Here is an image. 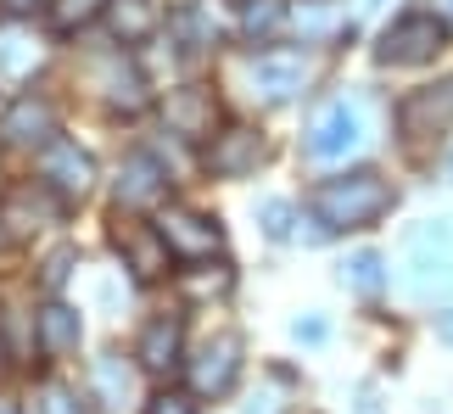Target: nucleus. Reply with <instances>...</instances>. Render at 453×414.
<instances>
[{"mask_svg": "<svg viewBox=\"0 0 453 414\" xmlns=\"http://www.w3.org/2000/svg\"><path fill=\"white\" fill-rule=\"evenodd\" d=\"M180 341H185V319H180V314H157L146 331H141V348H134V358H141L146 375H168L173 364H180Z\"/></svg>", "mask_w": 453, "mask_h": 414, "instance_id": "nucleus-13", "label": "nucleus"}, {"mask_svg": "<svg viewBox=\"0 0 453 414\" xmlns=\"http://www.w3.org/2000/svg\"><path fill=\"white\" fill-rule=\"evenodd\" d=\"M286 403H280V392H264L257 403H247V414H280Z\"/></svg>", "mask_w": 453, "mask_h": 414, "instance_id": "nucleus-31", "label": "nucleus"}, {"mask_svg": "<svg viewBox=\"0 0 453 414\" xmlns=\"http://www.w3.org/2000/svg\"><path fill=\"white\" fill-rule=\"evenodd\" d=\"M0 414H17V409H12V403H0Z\"/></svg>", "mask_w": 453, "mask_h": 414, "instance_id": "nucleus-34", "label": "nucleus"}, {"mask_svg": "<svg viewBox=\"0 0 453 414\" xmlns=\"http://www.w3.org/2000/svg\"><path fill=\"white\" fill-rule=\"evenodd\" d=\"M96 79L107 84V101H112V107H124V112H141V107H146V84H141V73H134V67H124L118 57L96 62Z\"/></svg>", "mask_w": 453, "mask_h": 414, "instance_id": "nucleus-19", "label": "nucleus"}, {"mask_svg": "<svg viewBox=\"0 0 453 414\" xmlns=\"http://www.w3.org/2000/svg\"><path fill=\"white\" fill-rule=\"evenodd\" d=\"M342 280L353 286V291H364V297H375V291L387 286V274H380V257L375 252H358V257H347V264H342Z\"/></svg>", "mask_w": 453, "mask_h": 414, "instance_id": "nucleus-20", "label": "nucleus"}, {"mask_svg": "<svg viewBox=\"0 0 453 414\" xmlns=\"http://www.w3.org/2000/svg\"><path fill=\"white\" fill-rule=\"evenodd\" d=\"M79 336H84L79 308H67V303H45V308H40V348H45L50 358L73 353V348H79Z\"/></svg>", "mask_w": 453, "mask_h": 414, "instance_id": "nucleus-17", "label": "nucleus"}, {"mask_svg": "<svg viewBox=\"0 0 453 414\" xmlns=\"http://www.w3.org/2000/svg\"><path fill=\"white\" fill-rule=\"evenodd\" d=\"M224 286H230V269H213L202 280H190V291H224Z\"/></svg>", "mask_w": 453, "mask_h": 414, "instance_id": "nucleus-30", "label": "nucleus"}, {"mask_svg": "<svg viewBox=\"0 0 453 414\" xmlns=\"http://www.w3.org/2000/svg\"><path fill=\"white\" fill-rule=\"evenodd\" d=\"M448 124H453V79L403 101V134H414V141H420V134H437Z\"/></svg>", "mask_w": 453, "mask_h": 414, "instance_id": "nucleus-15", "label": "nucleus"}, {"mask_svg": "<svg viewBox=\"0 0 453 414\" xmlns=\"http://www.w3.org/2000/svg\"><path fill=\"white\" fill-rule=\"evenodd\" d=\"M387 207H392V185L380 174H370V168L325 180L319 191H313V218H319L325 230H364V224H375Z\"/></svg>", "mask_w": 453, "mask_h": 414, "instance_id": "nucleus-1", "label": "nucleus"}, {"mask_svg": "<svg viewBox=\"0 0 453 414\" xmlns=\"http://www.w3.org/2000/svg\"><path fill=\"white\" fill-rule=\"evenodd\" d=\"M257 157H264V141H257L252 129H224V134H213V146H207V174L241 180V174L257 168Z\"/></svg>", "mask_w": 453, "mask_h": 414, "instance_id": "nucleus-12", "label": "nucleus"}, {"mask_svg": "<svg viewBox=\"0 0 453 414\" xmlns=\"http://www.w3.org/2000/svg\"><path fill=\"white\" fill-rule=\"evenodd\" d=\"M40 185H45V191H57L62 202H84V196H90V185H96L90 151H79L73 141L40 146Z\"/></svg>", "mask_w": 453, "mask_h": 414, "instance_id": "nucleus-6", "label": "nucleus"}, {"mask_svg": "<svg viewBox=\"0 0 453 414\" xmlns=\"http://www.w3.org/2000/svg\"><path fill=\"white\" fill-rule=\"evenodd\" d=\"M112 247L124 252V264L134 269V280H163L168 274V241L157 224H141V218H124V207H118V218H112Z\"/></svg>", "mask_w": 453, "mask_h": 414, "instance_id": "nucleus-5", "label": "nucleus"}, {"mask_svg": "<svg viewBox=\"0 0 453 414\" xmlns=\"http://www.w3.org/2000/svg\"><path fill=\"white\" fill-rule=\"evenodd\" d=\"M274 23H280V0H257V6H247V17H241V28H247L252 40H257V34H269Z\"/></svg>", "mask_w": 453, "mask_h": 414, "instance_id": "nucleus-23", "label": "nucleus"}, {"mask_svg": "<svg viewBox=\"0 0 453 414\" xmlns=\"http://www.w3.org/2000/svg\"><path fill=\"white\" fill-rule=\"evenodd\" d=\"M146 414H196V403L185 398V392H163V398H151Z\"/></svg>", "mask_w": 453, "mask_h": 414, "instance_id": "nucleus-26", "label": "nucleus"}, {"mask_svg": "<svg viewBox=\"0 0 453 414\" xmlns=\"http://www.w3.org/2000/svg\"><path fill=\"white\" fill-rule=\"evenodd\" d=\"M0 141L6 146H50L57 141V112H50V101H40V96L12 101L6 118H0Z\"/></svg>", "mask_w": 453, "mask_h": 414, "instance_id": "nucleus-11", "label": "nucleus"}, {"mask_svg": "<svg viewBox=\"0 0 453 414\" xmlns=\"http://www.w3.org/2000/svg\"><path fill=\"white\" fill-rule=\"evenodd\" d=\"M448 50V23L437 12H409V17H397V23L380 34V45H375V57L387 62V67H420L431 57H442Z\"/></svg>", "mask_w": 453, "mask_h": 414, "instance_id": "nucleus-4", "label": "nucleus"}, {"mask_svg": "<svg viewBox=\"0 0 453 414\" xmlns=\"http://www.w3.org/2000/svg\"><path fill=\"white\" fill-rule=\"evenodd\" d=\"M264 230H269V235H291V207H286V202H269V207H264Z\"/></svg>", "mask_w": 453, "mask_h": 414, "instance_id": "nucleus-27", "label": "nucleus"}, {"mask_svg": "<svg viewBox=\"0 0 453 414\" xmlns=\"http://www.w3.org/2000/svg\"><path fill=\"white\" fill-rule=\"evenodd\" d=\"M403 291L409 297H448L453 291V218H426L403 241Z\"/></svg>", "mask_w": 453, "mask_h": 414, "instance_id": "nucleus-2", "label": "nucleus"}, {"mask_svg": "<svg viewBox=\"0 0 453 414\" xmlns=\"http://www.w3.org/2000/svg\"><path fill=\"white\" fill-rule=\"evenodd\" d=\"M247 84H252V96H257V101L280 107V101L303 96V84H308V62H303V57H291V50H269V57H252V62H247Z\"/></svg>", "mask_w": 453, "mask_h": 414, "instance_id": "nucleus-8", "label": "nucleus"}, {"mask_svg": "<svg viewBox=\"0 0 453 414\" xmlns=\"http://www.w3.org/2000/svg\"><path fill=\"white\" fill-rule=\"evenodd\" d=\"M157 230H163V241L180 257H213L224 247V230L213 218L190 213V207H163V213H157Z\"/></svg>", "mask_w": 453, "mask_h": 414, "instance_id": "nucleus-9", "label": "nucleus"}, {"mask_svg": "<svg viewBox=\"0 0 453 414\" xmlns=\"http://www.w3.org/2000/svg\"><path fill=\"white\" fill-rule=\"evenodd\" d=\"M96 6H107V0H62V6H57V28H62V34L84 28V17H90Z\"/></svg>", "mask_w": 453, "mask_h": 414, "instance_id": "nucleus-24", "label": "nucleus"}, {"mask_svg": "<svg viewBox=\"0 0 453 414\" xmlns=\"http://www.w3.org/2000/svg\"><path fill=\"white\" fill-rule=\"evenodd\" d=\"M67 269H73V252H57V257H50V269H45V286H62Z\"/></svg>", "mask_w": 453, "mask_h": 414, "instance_id": "nucleus-29", "label": "nucleus"}, {"mask_svg": "<svg viewBox=\"0 0 453 414\" xmlns=\"http://www.w3.org/2000/svg\"><path fill=\"white\" fill-rule=\"evenodd\" d=\"M40 414H84V409H79V398L67 387H45L40 392Z\"/></svg>", "mask_w": 453, "mask_h": 414, "instance_id": "nucleus-25", "label": "nucleus"}, {"mask_svg": "<svg viewBox=\"0 0 453 414\" xmlns=\"http://www.w3.org/2000/svg\"><path fill=\"white\" fill-rule=\"evenodd\" d=\"M34 6H45V0H0V17H28Z\"/></svg>", "mask_w": 453, "mask_h": 414, "instance_id": "nucleus-32", "label": "nucleus"}, {"mask_svg": "<svg viewBox=\"0 0 453 414\" xmlns=\"http://www.w3.org/2000/svg\"><path fill=\"white\" fill-rule=\"evenodd\" d=\"M163 168H157L151 151H134V157L124 163V174H118V207H146L163 196Z\"/></svg>", "mask_w": 453, "mask_h": 414, "instance_id": "nucleus-16", "label": "nucleus"}, {"mask_svg": "<svg viewBox=\"0 0 453 414\" xmlns=\"http://www.w3.org/2000/svg\"><path fill=\"white\" fill-rule=\"evenodd\" d=\"M437 336H442V341H453V314H437Z\"/></svg>", "mask_w": 453, "mask_h": 414, "instance_id": "nucleus-33", "label": "nucleus"}, {"mask_svg": "<svg viewBox=\"0 0 453 414\" xmlns=\"http://www.w3.org/2000/svg\"><path fill=\"white\" fill-rule=\"evenodd\" d=\"M101 23H107L112 40H124V45H146L163 17H157V0H107V6H101Z\"/></svg>", "mask_w": 453, "mask_h": 414, "instance_id": "nucleus-14", "label": "nucleus"}, {"mask_svg": "<svg viewBox=\"0 0 453 414\" xmlns=\"http://www.w3.org/2000/svg\"><path fill=\"white\" fill-rule=\"evenodd\" d=\"M12 230H40V218H57V191H45V185H23V191L6 196V213Z\"/></svg>", "mask_w": 453, "mask_h": 414, "instance_id": "nucleus-18", "label": "nucleus"}, {"mask_svg": "<svg viewBox=\"0 0 453 414\" xmlns=\"http://www.w3.org/2000/svg\"><path fill=\"white\" fill-rule=\"evenodd\" d=\"M163 118H168L173 134H185V141H207L213 124H219V101H213V90H202V84H185V90H173L163 101Z\"/></svg>", "mask_w": 453, "mask_h": 414, "instance_id": "nucleus-10", "label": "nucleus"}, {"mask_svg": "<svg viewBox=\"0 0 453 414\" xmlns=\"http://www.w3.org/2000/svg\"><path fill=\"white\" fill-rule=\"evenodd\" d=\"M96 381H101V392H107L112 403H124V398H129V370L118 364V353H107V358H96Z\"/></svg>", "mask_w": 453, "mask_h": 414, "instance_id": "nucleus-22", "label": "nucleus"}, {"mask_svg": "<svg viewBox=\"0 0 453 414\" xmlns=\"http://www.w3.org/2000/svg\"><path fill=\"white\" fill-rule=\"evenodd\" d=\"M364 141H370V101L364 96L325 101L308 124V157L313 163H347Z\"/></svg>", "mask_w": 453, "mask_h": 414, "instance_id": "nucleus-3", "label": "nucleus"}, {"mask_svg": "<svg viewBox=\"0 0 453 414\" xmlns=\"http://www.w3.org/2000/svg\"><path fill=\"white\" fill-rule=\"evenodd\" d=\"M0 45H6V50H0V62L17 67V73H23V67L34 62V50H23V40H0Z\"/></svg>", "mask_w": 453, "mask_h": 414, "instance_id": "nucleus-28", "label": "nucleus"}, {"mask_svg": "<svg viewBox=\"0 0 453 414\" xmlns=\"http://www.w3.org/2000/svg\"><path fill=\"white\" fill-rule=\"evenodd\" d=\"M442 6H448V12H453V0H442Z\"/></svg>", "mask_w": 453, "mask_h": 414, "instance_id": "nucleus-36", "label": "nucleus"}, {"mask_svg": "<svg viewBox=\"0 0 453 414\" xmlns=\"http://www.w3.org/2000/svg\"><path fill=\"white\" fill-rule=\"evenodd\" d=\"M173 28L185 34V50H207L219 40V28H213V17H202L196 6H185V12H173Z\"/></svg>", "mask_w": 453, "mask_h": 414, "instance_id": "nucleus-21", "label": "nucleus"}, {"mask_svg": "<svg viewBox=\"0 0 453 414\" xmlns=\"http://www.w3.org/2000/svg\"><path fill=\"white\" fill-rule=\"evenodd\" d=\"M0 224H6V218H0ZM0 241H6V230H0Z\"/></svg>", "mask_w": 453, "mask_h": 414, "instance_id": "nucleus-35", "label": "nucleus"}, {"mask_svg": "<svg viewBox=\"0 0 453 414\" xmlns=\"http://www.w3.org/2000/svg\"><path fill=\"white\" fill-rule=\"evenodd\" d=\"M235 370H241V336L235 331L207 336L202 353L190 358V392H196V398H224L230 381H235Z\"/></svg>", "mask_w": 453, "mask_h": 414, "instance_id": "nucleus-7", "label": "nucleus"}]
</instances>
